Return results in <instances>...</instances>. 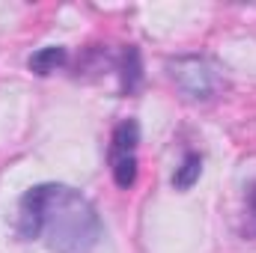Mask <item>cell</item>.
<instances>
[{
    "instance_id": "cell-7",
    "label": "cell",
    "mask_w": 256,
    "mask_h": 253,
    "mask_svg": "<svg viewBox=\"0 0 256 253\" xmlns=\"http://www.w3.org/2000/svg\"><path fill=\"white\" fill-rule=\"evenodd\" d=\"M110 170H114V182H116V188H134V182H137V155H128V158H116V161H110Z\"/></svg>"
},
{
    "instance_id": "cell-8",
    "label": "cell",
    "mask_w": 256,
    "mask_h": 253,
    "mask_svg": "<svg viewBox=\"0 0 256 253\" xmlns=\"http://www.w3.org/2000/svg\"><path fill=\"white\" fill-rule=\"evenodd\" d=\"M244 232L256 238V185H250L248 190V224H244Z\"/></svg>"
},
{
    "instance_id": "cell-4",
    "label": "cell",
    "mask_w": 256,
    "mask_h": 253,
    "mask_svg": "<svg viewBox=\"0 0 256 253\" xmlns=\"http://www.w3.org/2000/svg\"><path fill=\"white\" fill-rule=\"evenodd\" d=\"M66 57H68L66 48H60V45H48V48H39V51L30 57V63L27 66H30L33 74H42V78H45V74L57 72V68L66 63Z\"/></svg>"
},
{
    "instance_id": "cell-1",
    "label": "cell",
    "mask_w": 256,
    "mask_h": 253,
    "mask_svg": "<svg viewBox=\"0 0 256 253\" xmlns=\"http://www.w3.org/2000/svg\"><path fill=\"white\" fill-rule=\"evenodd\" d=\"M15 232L21 242H45L51 253H90L102 238V218L78 188L45 182L21 196Z\"/></svg>"
},
{
    "instance_id": "cell-3",
    "label": "cell",
    "mask_w": 256,
    "mask_h": 253,
    "mask_svg": "<svg viewBox=\"0 0 256 253\" xmlns=\"http://www.w3.org/2000/svg\"><path fill=\"white\" fill-rule=\"evenodd\" d=\"M137 146H140V126H137L134 120H122L120 126L114 128L110 161H116V158H128V155H137Z\"/></svg>"
},
{
    "instance_id": "cell-6",
    "label": "cell",
    "mask_w": 256,
    "mask_h": 253,
    "mask_svg": "<svg viewBox=\"0 0 256 253\" xmlns=\"http://www.w3.org/2000/svg\"><path fill=\"white\" fill-rule=\"evenodd\" d=\"M120 78H122V90L134 92L143 80V66H140V51L137 48H128L122 54V63H120Z\"/></svg>"
},
{
    "instance_id": "cell-2",
    "label": "cell",
    "mask_w": 256,
    "mask_h": 253,
    "mask_svg": "<svg viewBox=\"0 0 256 253\" xmlns=\"http://www.w3.org/2000/svg\"><path fill=\"white\" fill-rule=\"evenodd\" d=\"M167 68H170V78L179 86V92L194 102H208L224 86L220 68L206 57H176Z\"/></svg>"
},
{
    "instance_id": "cell-5",
    "label": "cell",
    "mask_w": 256,
    "mask_h": 253,
    "mask_svg": "<svg viewBox=\"0 0 256 253\" xmlns=\"http://www.w3.org/2000/svg\"><path fill=\"white\" fill-rule=\"evenodd\" d=\"M200 173H202V158L196 152H188L182 158V164L176 167L173 173V188L176 190H191L196 182H200Z\"/></svg>"
}]
</instances>
